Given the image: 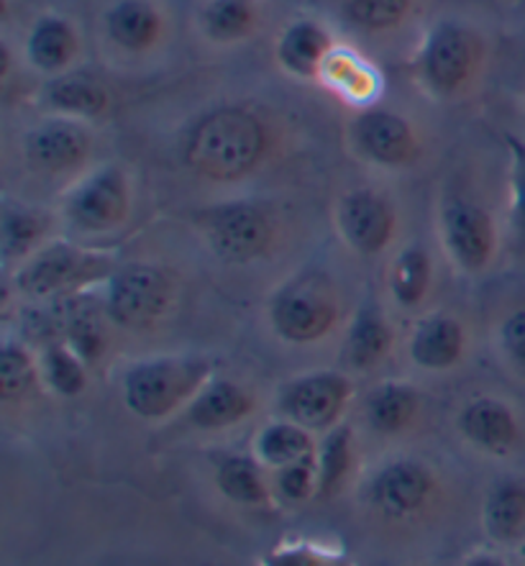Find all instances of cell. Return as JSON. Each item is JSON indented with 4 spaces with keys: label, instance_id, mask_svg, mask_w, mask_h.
<instances>
[{
    "label": "cell",
    "instance_id": "836d02e7",
    "mask_svg": "<svg viewBox=\"0 0 525 566\" xmlns=\"http://www.w3.org/2000/svg\"><path fill=\"white\" fill-rule=\"evenodd\" d=\"M3 237H6V254L8 256L23 254L39 237V221L29 213H8L6 226H3Z\"/></svg>",
    "mask_w": 525,
    "mask_h": 566
},
{
    "label": "cell",
    "instance_id": "603a6c76",
    "mask_svg": "<svg viewBox=\"0 0 525 566\" xmlns=\"http://www.w3.org/2000/svg\"><path fill=\"white\" fill-rule=\"evenodd\" d=\"M46 101L54 108L70 111V113H83V116H95L105 108V91L91 77L83 75H70L46 87Z\"/></svg>",
    "mask_w": 525,
    "mask_h": 566
},
{
    "label": "cell",
    "instance_id": "ffe728a7",
    "mask_svg": "<svg viewBox=\"0 0 525 566\" xmlns=\"http://www.w3.org/2000/svg\"><path fill=\"white\" fill-rule=\"evenodd\" d=\"M392 336L387 331L385 321L379 318L377 311H361V315L354 321V328L349 338H346V359H349L357 369H367L375 364L390 346Z\"/></svg>",
    "mask_w": 525,
    "mask_h": 566
},
{
    "label": "cell",
    "instance_id": "f1b7e54d",
    "mask_svg": "<svg viewBox=\"0 0 525 566\" xmlns=\"http://www.w3.org/2000/svg\"><path fill=\"white\" fill-rule=\"evenodd\" d=\"M44 371L50 385L62 395H77L85 387L83 364L75 354L64 349V346H50L44 354Z\"/></svg>",
    "mask_w": 525,
    "mask_h": 566
},
{
    "label": "cell",
    "instance_id": "7402d4cb",
    "mask_svg": "<svg viewBox=\"0 0 525 566\" xmlns=\"http://www.w3.org/2000/svg\"><path fill=\"white\" fill-rule=\"evenodd\" d=\"M416 412V395L402 385H385L369 398V423L382 433L402 431Z\"/></svg>",
    "mask_w": 525,
    "mask_h": 566
},
{
    "label": "cell",
    "instance_id": "8d00e7d4",
    "mask_svg": "<svg viewBox=\"0 0 525 566\" xmlns=\"http://www.w3.org/2000/svg\"><path fill=\"white\" fill-rule=\"evenodd\" d=\"M511 147L515 151V172H513L515 208H518L521 221L525 223V147L518 139H511Z\"/></svg>",
    "mask_w": 525,
    "mask_h": 566
},
{
    "label": "cell",
    "instance_id": "9c48e42d",
    "mask_svg": "<svg viewBox=\"0 0 525 566\" xmlns=\"http://www.w3.org/2000/svg\"><path fill=\"white\" fill-rule=\"evenodd\" d=\"M443 231H447L451 254L464 270L476 272L490 262L492 247H495V229L480 206L464 203V200L451 203L443 216Z\"/></svg>",
    "mask_w": 525,
    "mask_h": 566
},
{
    "label": "cell",
    "instance_id": "277c9868",
    "mask_svg": "<svg viewBox=\"0 0 525 566\" xmlns=\"http://www.w3.org/2000/svg\"><path fill=\"white\" fill-rule=\"evenodd\" d=\"M169 301H172V285L157 266L132 264L111 280L108 311L126 326H151L165 315Z\"/></svg>",
    "mask_w": 525,
    "mask_h": 566
},
{
    "label": "cell",
    "instance_id": "d590c367",
    "mask_svg": "<svg viewBox=\"0 0 525 566\" xmlns=\"http://www.w3.org/2000/svg\"><path fill=\"white\" fill-rule=\"evenodd\" d=\"M503 344L511 361L525 371V311L515 313L507 318L505 328H503Z\"/></svg>",
    "mask_w": 525,
    "mask_h": 566
},
{
    "label": "cell",
    "instance_id": "4dcf8cb0",
    "mask_svg": "<svg viewBox=\"0 0 525 566\" xmlns=\"http://www.w3.org/2000/svg\"><path fill=\"white\" fill-rule=\"evenodd\" d=\"M354 21L369 29L392 27L408 11V0H346Z\"/></svg>",
    "mask_w": 525,
    "mask_h": 566
},
{
    "label": "cell",
    "instance_id": "cb8c5ba5",
    "mask_svg": "<svg viewBox=\"0 0 525 566\" xmlns=\"http://www.w3.org/2000/svg\"><path fill=\"white\" fill-rule=\"evenodd\" d=\"M29 52L31 60L42 70H60L75 52V36H72L67 23L46 19L39 23L34 36H31Z\"/></svg>",
    "mask_w": 525,
    "mask_h": 566
},
{
    "label": "cell",
    "instance_id": "4fadbf2b",
    "mask_svg": "<svg viewBox=\"0 0 525 566\" xmlns=\"http://www.w3.org/2000/svg\"><path fill=\"white\" fill-rule=\"evenodd\" d=\"M87 149H91V136L75 124H46L36 128L27 142L29 159L52 172L77 167L87 157Z\"/></svg>",
    "mask_w": 525,
    "mask_h": 566
},
{
    "label": "cell",
    "instance_id": "52a82bcc",
    "mask_svg": "<svg viewBox=\"0 0 525 566\" xmlns=\"http://www.w3.org/2000/svg\"><path fill=\"white\" fill-rule=\"evenodd\" d=\"M128 192L118 169H103L70 198V221L83 231H108L126 218Z\"/></svg>",
    "mask_w": 525,
    "mask_h": 566
},
{
    "label": "cell",
    "instance_id": "e575fe53",
    "mask_svg": "<svg viewBox=\"0 0 525 566\" xmlns=\"http://www.w3.org/2000/svg\"><path fill=\"white\" fill-rule=\"evenodd\" d=\"M280 490L285 492L290 500H303L311 490V462H295L290 467H282L280 472Z\"/></svg>",
    "mask_w": 525,
    "mask_h": 566
},
{
    "label": "cell",
    "instance_id": "8992f818",
    "mask_svg": "<svg viewBox=\"0 0 525 566\" xmlns=\"http://www.w3.org/2000/svg\"><path fill=\"white\" fill-rule=\"evenodd\" d=\"M336 321V305L326 290L311 282L293 285L272 305V323L287 342H315Z\"/></svg>",
    "mask_w": 525,
    "mask_h": 566
},
{
    "label": "cell",
    "instance_id": "74e56055",
    "mask_svg": "<svg viewBox=\"0 0 525 566\" xmlns=\"http://www.w3.org/2000/svg\"><path fill=\"white\" fill-rule=\"evenodd\" d=\"M470 566H503L497 559H487V556H482V559H474Z\"/></svg>",
    "mask_w": 525,
    "mask_h": 566
},
{
    "label": "cell",
    "instance_id": "30bf717a",
    "mask_svg": "<svg viewBox=\"0 0 525 566\" xmlns=\"http://www.w3.org/2000/svg\"><path fill=\"white\" fill-rule=\"evenodd\" d=\"M338 221L346 241L361 254H377L392 237V210L375 192L346 196Z\"/></svg>",
    "mask_w": 525,
    "mask_h": 566
},
{
    "label": "cell",
    "instance_id": "9a60e30c",
    "mask_svg": "<svg viewBox=\"0 0 525 566\" xmlns=\"http://www.w3.org/2000/svg\"><path fill=\"white\" fill-rule=\"evenodd\" d=\"M459 426L466 439L490 451H505L518 436L513 412L497 400H476L466 406Z\"/></svg>",
    "mask_w": 525,
    "mask_h": 566
},
{
    "label": "cell",
    "instance_id": "4316f807",
    "mask_svg": "<svg viewBox=\"0 0 525 566\" xmlns=\"http://www.w3.org/2000/svg\"><path fill=\"white\" fill-rule=\"evenodd\" d=\"M428 277H431V270H428L426 254L420 249H408L400 254L392 272L395 297L402 305H416L426 293Z\"/></svg>",
    "mask_w": 525,
    "mask_h": 566
},
{
    "label": "cell",
    "instance_id": "1f68e13d",
    "mask_svg": "<svg viewBox=\"0 0 525 566\" xmlns=\"http://www.w3.org/2000/svg\"><path fill=\"white\" fill-rule=\"evenodd\" d=\"M67 336L75 352L83 359H95L105 349V338L101 323L87 313H77L67 321Z\"/></svg>",
    "mask_w": 525,
    "mask_h": 566
},
{
    "label": "cell",
    "instance_id": "d6a6232c",
    "mask_svg": "<svg viewBox=\"0 0 525 566\" xmlns=\"http://www.w3.org/2000/svg\"><path fill=\"white\" fill-rule=\"evenodd\" d=\"M346 467H349V433L336 431L323 447V469H321V490L330 492L342 480Z\"/></svg>",
    "mask_w": 525,
    "mask_h": 566
},
{
    "label": "cell",
    "instance_id": "f35d334b",
    "mask_svg": "<svg viewBox=\"0 0 525 566\" xmlns=\"http://www.w3.org/2000/svg\"><path fill=\"white\" fill-rule=\"evenodd\" d=\"M523 554H525V552H523Z\"/></svg>",
    "mask_w": 525,
    "mask_h": 566
},
{
    "label": "cell",
    "instance_id": "5bb4252c",
    "mask_svg": "<svg viewBox=\"0 0 525 566\" xmlns=\"http://www.w3.org/2000/svg\"><path fill=\"white\" fill-rule=\"evenodd\" d=\"M357 136L367 155L382 165H402L413 155V134L392 113H369L359 120Z\"/></svg>",
    "mask_w": 525,
    "mask_h": 566
},
{
    "label": "cell",
    "instance_id": "8fae6325",
    "mask_svg": "<svg viewBox=\"0 0 525 566\" xmlns=\"http://www.w3.org/2000/svg\"><path fill=\"white\" fill-rule=\"evenodd\" d=\"M472 70V42L462 29L443 27L428 42L426 77L435 91L451 93L464 83Z\"/></svg>",
    "mask_w": 525,
    "mask_h": 566
},
{
    "label": "cell",
    "instance_id": "83f0119b",
    "mask_svg": "<svg viewBox=\"0 0 525 566\" xmlns=\"http://www.w3.org/2000/svg\"><path fill=\"white\" fill-rule=\"evenodd\" d=\"M208 34L216 39H239L252 27V3L249 0H216L206 11Z\"/></svg>",
    "mask_w": 525,
    "mask_h": 566
},
{
    "label": "cell",
    "instance_id": "f546056e",
    "mask_svg": "<svg viewBox=\"0 0 525 566\" xmlns=\"http://www.w3.org/2000/svg\"><path fill=\"white\" fill-rule=\"evenodd\" d=\"M34 385V364L19 346H6L0 357V392L3 400L23 398Z\"/></svg>",
    "mask_w": 525,
    "mask_h": 566
},
{
    "label": "cell",
    "instance_id": "3957f363",
    "mask_svg": "<svg viewBox=\"0 0 525 566\" xmlns=\"http://www.w3.org/2000/svg\"><path fill=\"white\" fill-rule=\"evenodd\" d=\"M111 270V259L83 252V249L54 244L36 254L19 274V287L23 293L44 297L62 293L67 287H80L85 282L103 277Z\"/></svg>",
    "mask_w": 525,
    "mask_h": 566
},
{
    "label": "cell",
    "instance_id": "ac0fdd59",
    "mask_svg": "<svg viewBox=\"0 0 525 566\" xmlns=\"http://www.w3.org/2000/svg\"><path fill=\"white\" fill-rule=\"evenodd\" d=\"M484 523L497 541H515L525 533V488L515 482H505L495 488L487 507H484Z\"/></svg>",
    "mask_w": 525,
    "mask_h": 566
},
{
    "label": "cell",
    "instance_id": "5b68a950",
    "mask_svg": "<svg viewBox=\"0 0 525 566\" xmlns=\"http://www.w3.org/2000/svg\"><path fill=\"white\" fill-rule=\"evenodd\" d=\"M206 237L210 247L229 262H249L260 256L272 239V226L252 203H231L206 213Z\"/></svg>",
    "mask_w": 525,
    "mask_h": 566
},
{
    "label": "cell",
    "instance_id": "484cf974",
    "mask_svg": "<svg viewBox=\"0 0 525 566\" xmlns=\"http://www.w3.org/2000/svg\"><path fill=\"white\" fill-rule=\"evenodd\" d=\"M218 488L223 490V495H229L237 503H262L264 500V488L260 474H256L254 464L249 459L233 457L218 469Z\"/></svg>",
    "mask_w": 525,
    "mask_h": 566
},
{
    "label": "cell",
    "instance_id": "7c38bea8",
    "mask_svg": "<svg viewBox=\"0 0 525 566\" xmlns=\"http://www.w3.org/2000/svg\"><path fill=\"white\" fill-rule=\"evenodd\" d=\"M431 480L418 464L400 462L387 467L371 484V500L387 515H408L426 503Z\"/></svg>",
    "mask_w": 525,
    "mask_h": 566
},
{
    "label": "cell",
    "instance_id": "7a4b0ae2",
    "mask_svg": "<svg viewBox=\"0 0 525 566\" xmlns=\"http://www.w3.org/2000/svg\"><path fill=\"white\" fill-rule=\"evenodd\" d=\"M203 359H155L134 367L126 377V406L141 418H161L196 392L208 377Z\"/></svg>",
    "mask_w": 525,
    "mask_h": 566
},
{
    "label": "cell",
    "instance_id": "2e32d148",
    "mask_svg": "<svg viewBox=\"0 0 525 566\" xmlns=\"http://www.w3.org/2000/svg\"><path fill=\"white\" fill-rule=\"evenodd\" d=\"M462 346L464 336L459 323L447 318V315H433V318H426L416 328L410 352H413V359L420 367L447 369L459 359Z\"/></svg>",
    "mask_w": 525,
    "mask_h": 566
},
{
    "label": "cell",
    "instance_id": "d4e9b609",
    "mask_svg": "<svg viewBox=\"0 0 525 566\" xmlns=\"http://www.w3.org/2000/svg\"><path fill=\"white\" fill-rule=\"evenodd\" d=\"M260 451L270 464L290 467L311 457V439L297 426L277 423L260 436Z\"/></svg>",
    "mask_w": 525,
    "mask_h": 566
},
{
    "label": "cell",
    "instance_id": "6da1fadb",
    "mask_svg": "<svg viewBox=\"0 0 525 566\" xmlns=\"http://www.w3.org/2000/svg\"><path fill=\"white\" fill-rule=\"evenodd\" d=\"M264 151V128L252 113L223 108L200 120L188 144V161L213 180L246 175Z\"/></svg>",
    "mask_w": 525,
    "mask_h": 566
},
{
    "label": "cell",
    "instance_id": "d6986e66",
    "mask_svg": "<svg viewBox=\"0 0 525 566\" xmlns=\"http://www.w3.org/2000/svg\"><path fill=\"white\" fill-rule=\"evenodd\" d=\"M157 13L139 0H126L108 15V34L126 50H144L157 36Z\"/></svg>",
    "mask_w": 525,
    "mask_h": 566
},
{
    "label": "cell",
    "instance_id": "44dd1931",
    "mask_svg": "<svg viewBox=\"0 0 525 566\" xmlns=\"http://www.w3.org/2000/svg\"><path fill=\"white\" fill-rule=\"evenodd\" d=\"M328 50V36L315 23H297L282 39L280 56L290 70L301 75H313Z\"/></svg>",
    "mask_w": 525,
    "mask_h": 566
},
{
    "label": "cell",
    "instance_id": "e0dca14e",
    "mask_svg": "<svg viewBox=\"0 0 525 566\" xmlns=\"http://www.w3.org/2000/svg\"><path fill=\"white\" fill-rule=\"evenodd\" d=\"M252 410V400L231 382L208 385L190 408V420L200 428H223L237 423Z\"/></svg>",
    "mask_w": 525,
    "mask_h": 566
},
{
    "label": "cell",
    "instance_id": "ba28073f",
    "mask_svg": "<svg viewBox=\"0 0 525 566\" xmlns=\"http://www.w3.org/2000/svg\"><path fill=\"white\" fill-rule=\"evenodd\" d=\"M351 385L342 375H311L295 379L282 395V410L303 428H328L342 412Z\"/></svg>",
    "mask_w": 525,
    "mask_h": 566
}]
</instances>
